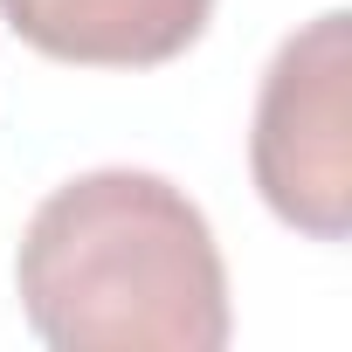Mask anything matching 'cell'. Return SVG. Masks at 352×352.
<instances>
[{
  "label": "cell",
  "instance_id": "3957f363",
  "mask_svg": "<svg viewBox=\"0 0 352 352\" xmlns=\"http://www.w3.org/2000/svg\"><path fill=\"white\" fill-rule=\"evenodd\" d=\"M0 21L49 63L159 69L208 35L214 0H0Z\"/></svg>",
  "mask_w": 352,
  "mask_h": 352
},
{
  "label": "cell",
  "instance_id": "6da1fadb",
  "mask_svg": "<svg viewBox=\"0 0 352 352\" xmlns=\"http://www.w3.org/2000/svg\"><path fill=\"white\" fill-rule=\"evenodd\" d=\"M14 290L56 352H221L235 331L208 214L138 166L76 173L28 214Z\"/></svg>",
  "mask_w": 352,
  "mask_h": 352
},
{
  "label": "cell",
  "instance_id": "7a4b0ae2",
  "mask_svg": "<svg viewBox=\"0 0 352 352\" xmlns=\"http://www.w3.org/2000/svg\"><path fill=\"white\" fill-rule=\"evenodd\" d=\"M249 173L283 228L311 242L352 235V28L338 8L283 35L270 56L249 124Z\"/></svg>",
  "mask_w": 352,
  "mask_h": 352
}]
</instances>
